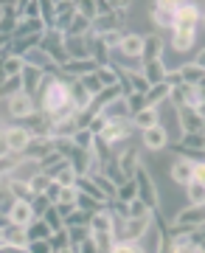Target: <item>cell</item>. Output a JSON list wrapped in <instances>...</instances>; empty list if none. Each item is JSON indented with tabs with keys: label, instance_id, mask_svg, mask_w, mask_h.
<instances>
[{
	"label": "cell",
	"instance_id": "obj_62",
	"mask_svg": "<svg viewBox=\"0 0 205 253\" xmlns=\"http://www.w3.org/2000/svg\"><path fill=\"white\" fill-rule=\"evenodd\" d=\"M203 23H205V11H203Z\"/></svg>",
	"mask_w": 205,
	"mask_h": 253
},
{
	"label": "cell",
	"instance_id": "obj_54",
	"mask_svg": "<svg viewBox=\"0 0 205 253\" xmlns=\"http://www.w3.org/2000/svg\"><path fill=\"white\" fill-rule=\"evenodd\" d=\"M166 84H169L171 90H174V87H180V84H183L180 73H177V71H169V76H166Z\"/></svg>",
	"mask_w": 205,
	"mask_h": 253
},
{
	"label": "cell",
	"instance_id": "obj_43",
	"mask_svg": "<svg viewBox=\"0 0 205 253\" xmlns=\"http://www.w3.org/2000/svg\"><path fill=\"white\" fill-rule=\"evenodd\" d=\"M110 253H143V248H141V242H124V239H118V242H113Z\"/></svg>",
	"mask_w": 205,
	"mask_h": 253
},
{
	"label": "cell",
	"instance_id": "obj_17",
	"mask_svg": "<svg viewBox=\"0 0 205 253\" xmlns=\"http://www.w3.org/2000/svg\"><path fill=\"white\" fill-rule=\"evenodd\" d=\"M65 51L71 59H93L90 56V37H65Z\"/></svg>",
	"mask_w": 205,
	"mask_h": 253
},
{
	"label": "cell",
	"instance_id": "obj_29",
	"mask_svg": "<svg viewBox=\"0 0 205 253\" xmlns=\"http://www.w3.org/2000/svg\"><path fill=\"white\" fill-rule=\"evenodd\" d=\"M65 37H93V23H90L87 17H82L79 11H76V17H73V23L68 26Z\"/></svg>",
	"mask_w": 205,
	"mask_h": 253
},
{
	"label": "cell",
	"instance_id": "obj_18",
	"mask_svg": "<svg viewBox=\"0 0 205 253\" xmlns=\"http://www.w3.org/2000/svg\"><path fill=\"white\" fill-rule=\"evenodd\" d=\"M96 59H71L62 68V73H68V79H84L90 73H96Z\"/></svg>",
	"mask_w": 205,
	"mask_h": 253
},
{
	"label": "cell",
	"instance_id": "obj_46",
	"mask_svg": "<svg viewBox=\"0 0 205 253\" xmlns=\"http://www.w3.org/2000/svg\"><path fill=\"white\" fill-rule=\"evenodd\" d=\"M124 99H126V107H129V116H135V113H141V110L146 107L143 93H129V96H124Z\"/></svg>",
	"mask_w": 205,
	"mask_h": 253
},
{
	"label": "cell",
	"instance_id": "obj_44",
	"mask_svg": "<svg viewBox=\"0 0 205 253\" xmlns=\"http://www.w3.org/2000/svg\"><path fill=\"white\" fill-rule=\"evenodd\" d=\"M76 11H79L82 17H87L90 23L98 17V9H96V0H82V3H76Z\"/></svg>",
	"mask_w": 205,
	"mask_h": 253
},
{
	"label": "cell",
	"instance_id": "obj_4",
	"mask_svg": "<svg viewBox=\"0 0 205 253\" xmlns=\"http://www.w3.org/2000/svg\"><path fill=\"white\" fill-rule=\"evenodd\" d=\"M132 121L126 118V121H110L107 126H104V132L101 135H96L98 141L104 146H116V144H121V141H129L132 138Z\"/></svg>",
	"mask_w": 205,
	"mask_h": 253
},
{
	"label": "cell",
	"instance_id": "obj_35",
	"mask_svg": "<svg viewBox=\"0 0 205 253\" xmlns=\"http://www.w3.org/2000/svg\"><path fill=\"white\" fill-rule=\"evenodd\" d=\"M9 186H11V194H14V200H26V203H31V200L37 197L34 191H31V183L9 180Z\"/></svg>",
	"mask_w": 205,
	"mask_h": 253
},
{
	"label": "cell",
	"instance_id": "obj_58",
	"mask_svg": "<svg viewBox=\"0 0 205 253\" xmlns=\"http://www.w3.org/2000/svg\"><path fill=\"white\" fill-rule=\"evenodd\" d=\"M9 79V76H6V71H3V59H0V87H3V82Z\"/></svg>",
	"mask_w": 205,
	"mask_h": 253
},
{
	"label": "cell",
	"instance_id": "obj_57",
	"mask_svg": "<svg viewBox=\"0 0 205 253\" xmlns=\"http://www.w3.org/2000/svg\"><path fill=\"white\" fill-rule=\"evenodd\" d=\"M197 96H200V101H205V79L197 84Z\"/></svg>",
	"mask_w": 205,
	"mask_h": 253
},
{
	"label": "cell",
	"instance_id": "obj_31",
	"mask_svg": "<svg viewBox=\"0 0 205 253\" xmlns=\"http://www.w3.org/2000/svg\"><path fill=\"white\" fill-rule=\"evenodd\" d=\"M0 59H3V71H6L9 79L23 76V68H26V59L23 56H0Z\"/></svg>",
	"mask_w": 205,
	"mask_h": 253
},
{
	"label": "cell",
	"instance_id": "obj_63",
	"mask_svg": "<svg viewBox=\"0 0 205 253\" xmlns=\"http://www.w3.org/2000/svg\"><path fill=\"white\" fill-rule=\"evenodd\" d=\"M143 253H146V251H143Z\"/></svg>",
	"mask_w": 205,
	"mask_h": 253
},
{
	"label": "cell",
	"instance_id": "obj_6",
	"mask_svg": "<svg viewBox=\"0 0 205 253\" xmlns=\"http://www.w3.org/2000/svg\"><path fill=\"white\" fill-rule=\"evenodd\" d=\"M203 225H205V206H186L180 208L174 214V219H171V228H191V231H197Z\"/></svg>",
	"mask_w": 205,
	"mask_h": 253
},
{
	"label": "cell",
	"instance_id": "obj_61",
	"mask_svg": "<svg viewBox=\"0 0 205 253\" xmlns=\"http://www.w3.org/2000/svg\"><path fill=\"white\" fill-rule=\"evenodd\" d=\"M200 239H205V225H203V228H200Z\"/></svg>",
	"mask_w": 205,
	"mask_h": 253
},
{
	"label": "cell",
	"instance_id": "obj_28",
	"mask_svg": "<svg viewBox=\"0 0 205 253\" xmlns=\"http://www.w3.org/2000/svg\"><path fill=\"white\" fill-rule=\"evenodd\" d=\"M51 236H54V231H51V225L45 219H34L28 225V239L31 242H51Z\"/></svg>",
	"mask_w": 205,
	"mask_h": 253
},
{
	"label": "cell",
	"instance_id": "obj_26",
	"mask_svg": "<svg viewBox=\"0 0 205 253\" xmlns=\"http://www.w3.org/2000/svg\"><path fill=\"white\" fill-rule=\"evenodd\" d=\"M6 245H14V248H28L31 239H28V228L23 225H6Z\"/></svg>",
	"mask_w": 205,
	"mask_h": 253
},
{
	"label": "cell",
	"instance_id": "obj_49",
	"mask_svg": "<svg viewBox=\"0 0 205 253\" xmlns=\"http://www.w3.org/2000/svg\"><path fill=\"white\" fill-rule=\"evenodd\" d=\"M68 236H71V245H82L90 236V228H68Z\"/></svg>",
	"mask_w": 205,
	"mask_h": 253
},
{
	"label": "cell",
	"instance_id": "obj_12",
	"mask_svg": "<svg viewBox=\"0 0 205 253\" xmlns=\"http://www.w3.org/2000/svg\"><path fill=\"white\" fill-rule=\"evenodd\" d=\"M169 177L177 186H188V183L194 180V163H188L186 158H174L169 163Z\"/></svg>",
	"mask_w": 205,
	"mask_h": 253
},
{
	"label": "cell",
	"instance_id": "obj_51",
	"mask_svg": "<svg viewBox=\"0 0 205 253\" xmlns=\"http://www.w3.org/2000/svg\"><path fill=\"white\" fill-rule=\"evenodd\" d=\"M174 253H200V239L186 242V245H174Z\"/></svg>",
	"mask_w": 205,
	"mask_h": 253
},
{
	"label": "cell",
	"instance_id": "obj_48",
	"mask_svg": "<svg viewBox=\"0 0 205 253\" xmlns=\"http://www.w3.org/2000/svg\"><path fill=\"white\" fill-rule=\"evenodd\" d=\"M68 245H71L68 228H62V231H56V234L51 236V251H56V248H68Z\"/></svg>",
	"mask_w": 205,
	"mask_h": 253
},
{
	"label": "cell",
	"instance_id": "obj_47",
	"mask_svg": "<svg viewBox=\"0 0 205 253\" xmlns=\"http://www.w3.org/2000/svg\"><path fill=\"white\" fill-rule=\"evenodd\" d=\"M51 183H54V180H51L48 174H45V172H40V174L34 177V180H31V191H34V194H45Z\"/></svg>",
	"mask_w": 205,
	"mask_h": 253
},
{
	"label": "cell",
	"instance_id": "obj_56",
	"mask_svg": "<svg viewBox=\"0 0 205 253\" xmlns=\"http://www.w3.org/2000/svg\"><path fill=\"white\" fill-rule=\"evenodd\" d=\"M194 65H200V68L205 71V48H203V51H197V59H194Z\"/></svg>",
	"mask_w": 205,
	"mask_h": 253
},
{
	"label": "cell",
	"instance_id": "obj_10",
	"mask_svg": "<svg viewBox=\"0 0 205 253\" xmlns=\"http://www.w3.org/2000/svg\"><path fill=\"white\" fill-rule=\"evenodd\" d=\"M203 20V9L200 3H177V26L174 28H186V31H197V23Z\"/></svg>",
	"mask_w": 205,
	"mask_h": 253
},
{
	"label": "cell",
	"instance_id": "obj_22",
	"mask_svg": "<svg viewBox=\"0 0 205 253\" xmlns=\"http://www.w3.org/2000/svg\"><path fill=\"white\" fill-rule=\"evenodd\" d=\"M129 121H132V126L135 129H152V126H158L161 124V110H155V107H143L141 113H135L132 118H129Z\"/></svg>",
	"mask_w": 205,
	"mask_h": 253
},
{
	"label": "cell",
	"instance_id": "obj_2",
	"mask_svg": "<svg viewBox=\"0 0 205 253\" xmlns=\"http://www.w3.org/2000/svg\"><path fill=\"white\" fill-rule=\"evenodd\" d=\"M3 141H6V146H9V152L26 155V149L31 146V141H34V135H31V129H28L26 124H11V126H6Z\"/></svg>",
	"mask_w": 205,
	"mask_h": 253
},
{
	"label": "cell",
	"instance_id": "obj_60",
	"mask_svg": "<svg viewBox=\"0 0 205 253\" xmlns=\"http://www.w3.org/2000/svg\"><path fill=\"white\" fill-rule=\"evenodd\" d=\"M200 253H205V239H200Z\"/></svg>",
	"mask_w": 205,
	"mask_h": 253
},
{
	"label": "cell",
	"instance_id": "obj_42",
	"mask_svg": "<svg viewBox=\"0 0 205 253\" xmlns=\"http://www.w3.org/2000/svg\"><path fill=\"white\" fill-rule=\"evenodd\" d=\"M76 177H79V174H76V172L71 169V163H68L65 169H59V172L54 174V180L59 183V186H76Z\"/></svg>",
	"mask_w": 205,
	"mask_h": 253
},
{
	"label": "cell",
	"instance_id": "obj_11",
	"mask_svg": "<svg viewBox=\"0 0 205 253\" xmlns=\"http://www.w3.org/2000/svg\"><path fill=\"white\" fill-rule=\"evenodd\" d=\"M116 161H118V169L124 172L126 180H135L138 169L143 166V163H141V152H138L135 146H126L124 152H118V155H116Z\"/></svg>",
	"mask_w": 205,
	"mask_h": 253
},
{
	"label": "cell",
	"instance_id": "obj_13",
	"mask_svg": "<svg viewBox=\"0 0 205 253\" xmlns=\"http://www.w3.org/2000/svg\"><path fill=\"white\" fill-rule=\"evenodd\" d=\"M177 116H180V135H194V132H205V121L197 116L194 110L180 107V110H177Z\"/></svg>",
	"mask_w": 205,
	"mask_h": 253
},
{
	"label": "cell",
	"instance_id": "obj_25",
	"mask_svg": "<svg viewBox=\"0 0 205 253\" xmlns=\"http://www.w3.org/2000/svg\"><path fill=\"white\" fill-rule=\"evenodd\" d=\"M177 73H180V79H183V84H191V87H197V84L205 79V71L200 68V65H194V62L180 65Z\"/></svg>",
	"mask_w": 205,
	"mask_h": 253
},
{
	"label": "cell",
	"instance_id": "obj_30",
	"mask_svg": "<svg viewBox=\"0 0 205 253\" xmlns=\"http://www.w3.org/2000/svg\"><path fill=\"white\" fill-rule=\"evenodd\" d=\"M76 189H79L82 194H87V197L98 200V203H110V200L104 197V191L98 189V186H96L93 180H90V177H76Z\"/></svg>",
	"mask_w": 205,
	"mask_h": 253
},
{
	"label": "cell",
	"instance_id": "obj_39",
	"mask_svg": "<svg viewBox=\"0 0 205 253\" xmlns=\"http://www.w3.org/2000/svg\"><path fill=\"white\" fill-rule=\"evenodd\" d=\"M54 206L51 200L45 197V194H37L34 200H31V211H34V219H42L45 214H48V208Z\"/></svg>",
	"mask_w": 205,
	"mask_h": 253
},
{
	"label": "cell",
	"instance_id": "obj_41",
	"mask_svg": "<svg viewBox=\"0 0 205 253\" xmlns=\"http://www.w3.org/2000/svg\"><path fill=\"white\" fill-rule=\"evenodd\" d=\"M180 146H186V149H205V132H194V135H180Z\"/></svg>",
	"mask_w": 205,
	"mask_h": 253
},
{
	"label": "cell",
	"instance_id": "obj_52",
	"mask_svg": "<svg viewBox=\"0 0 205 253\" xmlns=\"http://www.w3.org/2000/svg\"><path fill=\"white\" fill-rule=\"evenodd\" d=\"M28 251L31 253H51V242H31Z\"/></svg>",
	"mask_w": 205,
	"mask_h": 253
},
{
	"label": "cell",
	"instance_id": "obj_33",
	"mask_svg": "<svg viewBox=\"0 0 205 253\" xmlns=\"http://www.w3.org/2000/svg\"><path fill=\"white\" fill-rule=\"evenodd\" d=\"M90 180H93V183L98 186V189L104 191V197H107V200H116V189H118V186H116L113 180H110V177H107L104 172H93V174H90Z\"/></svg>",
	"mask_w": 205,
	"mask_h": 253
},
{
	"label": "cell",
	"instance_id": "obj_34",
	"mask_svg": "<svg viewBox=\"0 0 205 253\" xmlns=\"http://www.w3.org/2000/svg\"><path fill=\"white\" fill-rule=\"evenodd\" d=\"M186 194H188V206H205V183H188Z\"/></svg>",
	"mask_w": 205,
	"mask_h": 253
},
{
	"label": "cell",
	"instance_id": "obj_37",
	"mask_svg": "<svg viewBox=\"0 0 205 253\" xmlns=\"http://www.w3.org/2000/svg\"><path fill=\"white\" fill-rule=\"evenodd\" d=\"M73 144L79 146V149H87V152H93V144H96V135H93L90 129H76V135H73Z\"/></svg>",
	"mask_w": 205,
	"mask_h": 253
},
{
	"label": "cell",
	"instance_id": "obj_55",
	"mask_svg": "<svg viewBox=\"0 0 205 253\" xmlns=\"http://www.w3.org/2000/svg\"><path fill=\"white\" fill-rule=\"evenodd\" d=\"M191 183H205V163H194V180Z\"/></svg>",
	"mask_w": 205,
	"mask_h": 253
},
{
	"label": "cell",
	"instance_id": "obj_45",
	"mask_svg": "<svg viewBox=\"0 0 205 253\" xmlns=\"http://www.w3.org/2000/svg\"><path fill=\"white\" fill-rule=\"evenodd\" d=\"M149 214H155V211H152L141 197H135L132 203H129V217H149Z\"/></svg>",
	"mask_w": 205,
	"mask_h": 253
},
{
	"label": "cell",
	"instance_id": "obj_19",
	"mask_svg": "<svg viewBox=\"0 0 205 253\" xmlns=\"http://www.w3.org/2000/svg\"><path fill=\"white\" fill-rule=\"evenodd\" d=\"M9 222H11V225H23V228L31 225V222H34L31 203H26V200H17V203L11 206V211H9Z\"/></svg>",
	"mask_w": 205,
	"mask_h": 253
},
{
	"label": "cell",
	"instance_id": "obj_24",
	"mask_svg": "<svg viewBox=\"0 0 205 253\" xmlns=\"http://www.w3.org/2000/svg\"><path fill=\"white\" fill-rule=\"evenodd\" d=\"M171 96V87L163 82V84H155V87H149V90L143 93V101H146V107H155V110H161L163 101H169Z\"/></svg>",
	"mask_w": 205,
	"mask_h": 253
},
{
	"label": "cell",
	"instance_id": "obj_59",
	"mask_svg": "<svg viewBox=\"0 0 205 253\" xmlns=\"http://www.w3.org/2000/svg\"><path fill=\"white\" fill-rule=\"evenodd\" d=\"M0 245H6V228H0Z\"/></svg>",
	"mask_w": 205,
	"mask_h": 253
},
{
	"label": "cell",
	"instance_id": "obj_7",
	"mask_svg": "<svg viewBox=\"0 0 205 253\" xmlns=\"http://www.w3.org/2000/svg\"><path fill=\"white\" fill-rule=\"evenodd\" d=\"M152 23H155L158 28L174 31V26H177V3H171V0L155 3V6H152Z\"/></svg>",
	"mask_w": 205,
	"mask_h": 253
},
{
	"label": "cell",
	"instance_id": "obj_3",
	"mask_svg": "<svg viewBox=\"0 0 205 253\" xmlns=\"http://www.w3.org/2000/svg\"><path fill=\"white\" fill-rule=\"evenodd\" d=\"M135 183H138V194H141V200L152 208V211H155V208H161V194H158L155 177H152V172L146 169V166H141V169H138Z\"/></svg>",
	"mask_w": 205,
	"mask_h": 253
},
{
	"label": "cell",
	"instance_id": "obj_9",
	"mask_svg": "<svg viewBox=\"0 0 205 253\" xmlns=\"http://www.w3.org/2000/svg\"><path fill=\"white\" fill-rule=\"evenodd\" d=\"M141 141H143V149H149V152H163V149L169 146V129L163 124L152 126V129H143Z\"/></svg>",
	"mask_w": 205,
	"mask_h": 253
},
{
	"label": "cell",
	"instance_id": "obj_14",
	"mask_svg": "<svg viewBox=\"0 0 205 253\" xmlns=\"http://www.w3.org/2000/svg\"><path fill=\"white\" fill-rule=\"evenodd\" d=\"M126 59H135L141 62L143 56V34H132V31H124V40H121V48H118Z\"/></svg>",
	"mask_w": 205,
	"mask_h": 253
},
{
	"label": "cell",
	"instance_id": "obj_21",
	"mask_svg": "<svg viewBox=\"0 0 205 253\" xmlns=\"http://www.w3.org/2000/svg\"><path fill=\"white\" fill-rule=\"evenodd\" d=\"M143 76H146V82H149V87H155V84H163L166 82V76H169V68H166V62L163 59H155V62H143Z\"/></svg>",
	"mask_w": 205,
	"mask_h": 253
},
{
	"label": "cell",
	"instance_id": "obj_5",
	"mask_svg": "<svg viewBox=\"0 0 205 253\" xmlns=\"http://www.w3.org/2000/svg\"><path fill=\"white\" fill-rule=\"evenodd\" d=\"M152 222H155V214H149V217H129L118 239H124V242H141L143 236L152 231Z\"/></svg>",
	"mask_w": 205,
	"mask_h": 253
},
{
	"label": "cell",
	"instance_id": "obj_32",
	"mask_svg": "<svg viewBox=\"0 0 205 253\" xmlns=\"http://www.w3.org/2000/svg\"><path fill=\"white\" fill-rule=\"evenodd\" d=\"M135 197H141L138 194V183L135 180H124V183H118V189H116V200H121V203H132Z\"/></svg>",
	"mask_w": 205,
	"mask_h": 253
},
{
	"label": "cell",
	"instance_id": "obj_40",
	"mask_svg": "<svg viewBox=\"0 0 205 253\" xmlns=\"http://www.w3.org/2000/svg\"><path fill=\"white\" fill-rule=\"evenodd\" d=\"M42 219L48 222V225H51V231H54V234L65 228V219H62V214H59V208H56V206H51V208H48V214H45Z\"/></svg>",
	"mask_w": 205,
	"mask_h": 253
},
{
	"label": "cell",
	"instance_id": "obj_23",
	"mask_svg": "<svg viewBox=\"0 0 205 253\" xmlns=\"http://www.w3.org/2000/svg\"><path fill=\"white\" fill-rule=\"evenodd\" d=\"M197 42V31H186V28H174L171 31V48L177 54H188Z\"/></svg>",
	"mask_w": 205,
	"mask_h": 253
},
{
	"label": "cell",
	"instance_id": "obj_1",
	"mask_svg": "<svg viewBox=\"0 0 205 253\" xmlns=\"http://www.w3.org/2000/svg\"><path fill=\"white\" fill-rule=\"evenodd\" d=\"M6 110H9V118H14V121H28L31 116H37V101L34 96L20 90L6 99Z\"/></svg>",
	"mask_w": 205,
	"mask_h": 253
},
{
	"label": "cell",
	"instance_id": "obj_8",
	"mask_svg": "<svg viewBox=\"0 0 205 253\" xmlns=\"http://www.w3.org/2000/svg\"><path fill=\"white\" fill-rule=\"evenodd\" d=\"M45 79H48V71L34 68V65H26V68H23V76H20V82H23V93H28V96H40Z\"/></svg>",
	"mask_w": 205,
	"mask_h": 253
},
{
	"label": "cell",
	"instance_id": "obj_20",
	"mask_svg": "<svg viewBox=\"0 0 205 253\" xmlns=\"http://www.w3.org/2000/svg\"><path fill=\"white\" fill-rule=\"evenodd\" d=\"M90 234H113V211L107 208H101L96 214H90Z\"/></svg>",
	"mask_w": 205,
	"mask_h": 253
},
{
	"label": "cell",
	"instance_id": "obj_38",
	"mask_svg": "<svg viewBox=\"0 0 205 253\" xmlns=\"http://www.w3.org/2000/svg\"><path fill=\"white\" fill-rule=\"evenodd\" d=\"M76 200H79V189L76 186H62L59 189V200L54 206H76Z\"/></svg>",
	"mask_w": 205,
	"mask_h": 253
},
{
	"label": "cell",
	"instance_id": "obj_27",
	"mask_svg": "<svg viewBox=\"0 0 205 253\" xmlns=\"http://www.w3.org/2000/svg\"><path fill=\"white\" fill-rule=\"evenodd\" d=\"M96 76L101 82V87H116V84H121V68H116V65H101V68H96Z\"/></svg>",
	"mask_w": 205,
	"mask_h": 253
},
{
	"label": "cell",
	"instance_id": "obj_15",
	"mask_svg": "<svg viewBox=\"0 0 205 253\" xmlns=\"http://www.w3.org/2000/svg\"><path fill=\"white\" fill-rule=\"evenodd\" d=\"M40 174V161H34V158H23V161L11 169L9 180H20V183H31Z\"/></svg>",
	"mask_w": 205,
	"mask_h": 253
},
{
	"label": "cell",
	"instance_id": "obj_53",
	"mask_svg": "<svg viewBox=\"0 0 205 253\" xmlns=\"http://www.w3.org/2000/svg\"><path fill=\"white\" fill-rule=\"evenodd\" d=\"M59 189H62V186H59V183H51V186H48V191H45V197L51 200V203H56V200H59Z\"/></svg>",
	"mask_w": 205,
	"mask_h": 253
},
{
	"label": "cell",
	"instance_id": "obj_16",
	"mask_svg": "<svg viewBox=\"0 0 205 253\" xmlns=\"http://www.w3.org/2000/svg\"><path fill=\"white\" fill-rule=\"evenodd\" d=\"M163 48H166V42H163L161 34H146V37H143V56H141V62L163 59Z\"/></svg>",
	"mask_w": 205,
	"mask_h": 253
},
{
	"label": "cell",
	"instance_id": "obj_50",
	"mask_svg": "<svg viewBox=\"0 0 205 253\" xmlns=\"http://www.w3.org/2000/svg\"><path fill=\"white\" fill-rule=\"evenodd\" d=\"M82 84H84V87H87V90L93 93V96H98V93L104 90V87H101V82H98V76H96V73H90V76H84V79H82Z\"/></svg>",
	"mask_w": 205,
	"mask_h": 253
},
{
	"label": "cell",
	"instance_id": "obj_36",
	"mask_svg": "<svg viewBox=\"0 0 205 253\" xmlns=\"http://www.w3.org/2000/svg\"><path fill=\"white\" fill-rule=\"evenodd\" d=\"M84 225H90V214L76 206V211H73L71 217H65V228H84Z\"/></svg>",
	"mask_w": 205,
	"mask_h": 253
}]
</instances>
